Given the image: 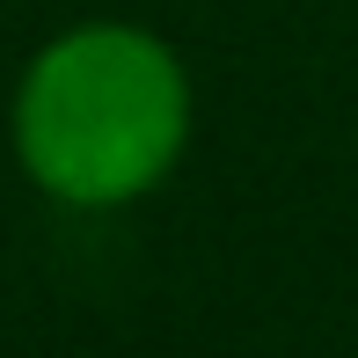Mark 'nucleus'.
Wrapping results in <instances>:
<instances>
[{
    "mask_svg": "<svg viewBox=\"0 0 358 358\" xmlns=\"http://www.w3.org/2000/svg\"><path fill=\"white\" fill-rule=\"evenodd\" d=\"M190 73L139 22L59 29L15 88V154L59 205H132L183 161Z\"/></svg>",
    "mask_w": 358,
    "mask_h": 358,
    "instance_id": "f257e3e1",
    "label": "nucleus"
}]
</instances>
